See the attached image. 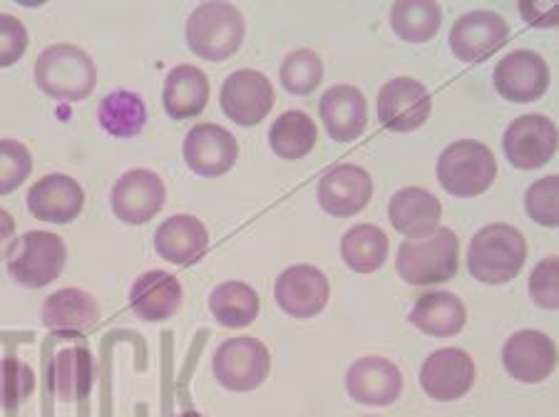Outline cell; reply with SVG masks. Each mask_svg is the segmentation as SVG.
Returning <instances> with one entry per match:
<instances>
[{"label": "cell", "instance_id": "1", "mask_svg": "<svg viewBox=\"0 0 559 417\" xmlns=\"http://www.w3.org/2000/svg\"><path fill=\"white\" fill-rule=\"evenodd\" d=\"M525 237L510 224H488L475 234L467 249V269L473 278L488 286L510 284L525 269Z\"/></svg>", "mask_w": 559, "mask_h": 417}, {"label": "cell", "instance_id": "2", "mask_svg": "<svg viewBox=\"0 0 559 417\" xmlns=\"http://www.w3.org/2000/svg\"><path fill=\"white\" fill-rule=\"evenodd\" d=\"M35 83L45 95L60 103H80L93 95L97 68L83 48L70 43L50 45L35 60Z\"/></svg>", "mask_w": 559, "mask_h": 417}, {"label": "cell", "instance_id": "3", "mask_svg": "<svg viewBox=\"0 0 559 417\" xmlns=\"http://www.w3.org/2000/svg\"><path fill=\"white\" fill-rule=\"evenodd\" d=\"M395 269L411 286H436L455 278L460 269V241L455 231L438 226L426 239H405Z\"/></svg>", "mask_w": 559, "mask_h": 417}, {"label": "cell", "instance_id": "4", "mask_svg": "<svg viewBox=\"0 0 559 417\" xmlns=\"http://www.w3.org/2000/svg\"><path fill=\"white\" fill-rule=\"evenodd\" d=\"M245 43V17L239 8L224 0L202 3L187 21V45L197 58L229 60Z\"/></svg>", "mask_w": 559, "mask_h": 417}, {"label": "cell", "instance_id": "5", "mask_svg": "<svg viewBox=\"0 0 559 417\" xmlns=\"http://www.w3.org/2000/svg\"><path fill=\"white\" fill-rule=\"evenodd\" d=\"M498 179V159L488 144L460 140L448 144L438 159V181L453 196H477Z\"/></svg>", "mask_w": 559, "mask_h": 417}, {"label": "cell", "instance_id": "6", "mask_svg": "<svg viewBox=\"0 0 559 417\" xmlns=\"http://www.w3.org/2000/svg\"><path fill=\"white\" fill-rule=\"evenodd\" d=\"M68 261V247L52 231H28L8 253V274L25 288H43L60 278Z\"/></svg>", "mask_w": 559, "mask_h": 417}, {"label": "cell", "instance_id": "7", "mask_svg": "<svg viewBox=\"0 0 559 417\" xmlns=\"http://www.w3.org/2000/svg\"><path fill=\"white\" fill-rule=\"evenodd\" d=\"M214 378L231 393H251L264 385L272 370V356L259 338L239 335L224 341L214 353Z\"/></svg>", "mask_w": 559, "mask_h": 417}, {"label": "cell", "instance_id": "8", "mask_svg": "<svg viewBox=\"0 0 559 417\" xmlns=\"http://www.w3.org/2000/svg\"><path fill=\"white\" fill-rule=\"evenodd\" d=\"M378 120L395 134L416 132L428 122L432 99L426 85L413 78H395L385 83L376 99Z\"/></svg>", "mask_w": 559, "mask_h": 417}, {"label": "cell", "instance_id": "9", "mask_svg": "<svg viewBox=\"0 0 559 417\" xmlns=\"http://www.w3.org/2000/svg\"><path fill=\"white\" fill-rule=\"evenodd\" d=\"M502 150L512 167H545L557 152V124L545 115H522L504 130Z\"/></svg>", "mask_w": 559, "mask_h": 417}, {"label": "cell", "instance_id": "10", "mask_svg": "<svg viewBox=\"0 0 559 417\" xmlns=\"http://www.w3.org/2000/svg\"><path fill=\"white\" fill-rule=\"evenodd\" d=\"M475 360L463 348H440L430 353L420 368V385L438 403H453L475 385Z\"/></svg>", "mask_w": 559, "mask_h": 417}, {"label": "cell", "instance_id": "11", "mask_svg": "<svg viewBox=\"0 0 559 417\" xmlns=\"http://www.w3.org/2000/svg\"><path fill=\"white\" fill-rule=\"evenodd\" d=\"M167 199L165 181L152 169H130L115 181L112 212L120 222L140 226L162 212Z\"/></svg>", "mask_w": 559, "mask_h": 417}, {"label": "cell", "instance_id": "12", "mask_svg": "<svg viewBox=\"0 0 559 417\" xmlns=\"http://www.w3.org/2000/svg\"><path fill=\"white\" fill-rule=\"evenodd\" d=\"M331 286L321 269L299 264L282 271L274 284V301L292 319H313L329 303Z\"/></svg>", "mask_w": 559, "mask_h": 417}, {"label": "cell", "instance_id": "13", "mask_svg": "<svg viewBox=\"0 0 559 417\" xmlns=\"http://www.w3.org/2000/svg\"><path fill=\"white\" fill-rule=\"evenodd\" d=\"M222 110L231 122L254 127L274 107V87L259 70H237L222 85Z\"/></svg>", "mask_w": 559, "mask_h": 417}, {"label": "cell", "instance_id": "14", "mask_svg": "<svg viewBox=\"0 0 559 417\" xmlns=\"http://www.w3.org/2000/svg\"><path fill=\"white\" fill-rule=\"evenodd\" d=\"M239 142L229 130L202 122L192 127L185 138V162L200 177H222L237 165Z\"/></svg>", "mask_w": 559, "mask_h": 417}, {"label": "cell", "instance_id": "15", "mask_svg": "<svg viewBox=\"0 0 559 417\" xmlns=\"http://www.w3.org/2000/svg\"><path fill=\"white\" fill-rule=\"evenodd\" d=\"M502 362L504 370L520 383H545L557 368V346L543 331H518L504 343Z\"/></svg>", "mask_w": 559, "mask_h": 417}, {"label": "cell", "instance_id": "16", "mask_svg": "<svg viewBox=\"0 0 559 417\" xmlns=\"http://www.w3.org/2000/svg\"><path fill=\"white\" fill-rule=\"evenodd\" d=\"M510 38L504 17L492 11H473L457 17L450 31V50L463 62H483Z\"/></svg>", "mask_w": 559, "mask_h": 417}, {"label": "cell", "instance_id": "17", "mask_svg": "<svg viewBox=\"0 0 559 417\" xmlns=\"http://www.w3.org/2000/svg\"><path fill=\"white\" fill-rule=\"evenodd\" d=\"M373 196V179L364 167L338 165L319 181V204L326 214L348 219L364 212Z\"/></svg>", "mask_w": 559, "mask_h": 417}, {"label": "cell", "instance_id": "18", "mask_svg": "<svg viewBox=\"0 0 559 417\" xmlns=\"http://www.w3.org/2000/svg\"><path fill=\"white\" fill-rule=\"evenodd\" d=\"M495 87L510 103H535L549 87V65L532 50H512L495 68Z\"/></svg>", "mask_w": 559, "mask_h": 417}, {"label": "cell", "instance_id": "19", "mask_svg": "<svg viewBox=\"0 0 559 417\" xmlns=\"http://www.w3.org/2000/svg\"><path fill=\"white\" fill-rule=\"evenodd\" d=\"M346 390L360 405H393L403 393V373L388 358L366 356L350 366Z\"/></svg>", "mask_w": 559, "mask_h": 417}, {"label": "cell", "instance_id": "20", "mask_svg": "<svg viewBox=\"0 0 559 417\" xmlns=\"http://www.w3.org/2000/svg\"><path fill=\"white\" fill-rule=\"evenodd\" d=\"M85 206V189L68 175H48L28 192V208L35 219L48 224L75 222Z\"/></svg>", "mask_w": 559, "mask_h": 417}, {"label": "cell", "instance_id": "21", "mask_svg": "<svg viewBox=\"0 0 559 417\" xmlns=\"http://www.w3.org/2000/svg\"><path fill=\"white\" fill-rule=\"evenodd\" d=\"M443 204L423 187H405L388 204V219L393 229L408 239H426L440 226Z\"/></svg>", "mask_w": 559, "mask_h": 417}, {"label": "cell", "instance_id": "22", "mask_svg": "<svg viewBox=\"0 0 559 417\" xmlns=\"http://www.w3.org/2000/svg\"><path fill=\"white\" fill-rule=\"evenodd\" d=\"M103 308L93 294L83 288H60L45 298L40 319L48 331L56 333H87L100 321Z\"/></svg>", "mask_w": 559, "mask_h": 417}, {"label": "cell", "instance_id": "23", "mask_svg": "<svg viewBox=\"0 0 559 417\" xmlns=\"http://www.w3.org/2000/svg\"><path fill=\"white\" fill-rule=\"evenodd\" d=\"M155 249L169 264H194L210 249V231L197 216L175 214L162 222L155 231Z\"/></svg>", "mask_w": 559, "mask_h": 417}, {"label": "cell", "instance_id": "24", "mask_svg": "<svg viewBox=\"0 0 559 417\" xmlns=\"http://www.w3.org/2000/svg\"><path fill=\"white\" fill-rule=\"evenodd\" d=\"M321 120L326 132L336 142H354L366 132L368 105L366 97L354 85H333L321 97Z\"/></svg>", "mask_w": 559, "mask_h": 417}, {"label": "cell", "instance_id": "25", "mask_svg": "<svg viewBox=\"0 0 559 417\" xmlns=\"http://www.w3.org/2000/svg\"><path fill=\"white\" fill-rule=\"evenodd\" d=\"M182 306V284L167 271H147L130 288V308L147 323H162Z\"/></svg>", "mask_w": 559, "mask_h": 417}, {"label": "cell", "instance_id": "26", "mask_svg": "<svg viewBox=\"0 0 559 417\" xmlns=\"http://www.w3.org/2000/svg\"><path fill=\"white\" fill-rule=\"evenodd\" d=\"M97 366L93 353L70 346L56 353L50 366V388L60 403H78L90 395L95 385Z\"/></svg>", "mask_w": 559, "mask_h": 417}, {"label": "cell", "instance_id": "27", "mask_svg": "<svg viewBox=\"0 0 559 417\" xmlns=\"http://www.w3.org/2000/svg\"><path fill=\"white\" fill-rule=\"evenodd\" d=\"M210 103V80L194 65H177L165 80L162 105L173 120H192L204 112Z\"/></svg>", "mask_w": 559, "mask_h": 417}, {"label": "cell", "instance_id": "28", "mask_svg": "<svg viewBox=\"0 0 559 417\" xmlns=\"http://www.w3.org/2000/svg\"><path fill=\"white\" fill-rule=\"evenodd\" d=\"M411 323L420 333L436 335V338H453L467 323L465 303L450 291L423 294L411 311Z\"/></svg>", "mask_w": 559, "mask_h": 417}, {"label": "cell", "instance_id": "29", "mask_svg": "<svg viewBox=\"0 0 559 417\" xmlns=\"http://www.w3.org/2000/svg\"><path fill=\"white\" fill-rule=\"evenodd\" d=\"M259 294L245 281H224L210 296V311L224 329H247L259 319Z\"/></svg>", "mask_w": 559, "mask_h": 417}, {"label": "cell", "instance_id": "30", "mask_svg": "<svg viewBox=\"0 0 559 417\" xmlns=\"http://www.w3.org/2000/svg\"><path fill=\"white\" fill-rule=\"evenodd\" d=\"M97 120H100L103 130L112 134V138H138L144 130V124H147V105H144V99L138 93L115 90V93L100 99Z\"/></svg>", "mask_w": 559, "mask_h": 417}, {"label": "cell", "instance_id": "31", "mask_svg": "<svg viewBox=\"0 0 559 417\" xmlns=\"http://www.w3.org/2000/svg\"><path fill=\"white\" fill-rule=\"evenodd\" d=\"M341 257L356 274H376L388 259V237L373 224H358L341 239Z\"/></svg>", "mask_w": 559, "mask_h": 417}, {"label": "cell", "instance_id": "32", "mask_svg": "<svg viewBox=\"0 0 559 417\" xmlns=\"http://www.w3.org/2000/svg\"><path fill=\"white\" fill-rule=\"evenodd\" d=\"M443 25L436 0H401L391 8V28L405 43H428Z\"/></svg>", "mask_w": 559, "mask_h": 417}, {"label": "cell", "instance_id": "33", "mask_svg": "<svg viewBox=\"0 0 559 417\" xmlns=\"http://www.w3.org/2000/svg\"><path fill=\"white\" fill-rule=\"evenodd\" d=\"M319 130L309 115L301 110H288L269 130V144L282 159H301L316 147Z\"/></svg>", "mask_w": 559, "mask_h": 417}, {"label": "cell", "instance_id": "34", "mask_svg": "<svg viewBox=\"0 0 559 417\" xmlns=\"http://www.w3.org/2000/svg\"><path fill=\"white\" fill-rule=\"evenodd\" d=\"M323 80V62L313 50H294L282 62V85L292 95H311Z\"/></svg>", "mask_w": 559, "mask_h": 417}, {"label": "cell", "instance_id": "35", "mask_svg": "<svg viewBox=\"0 0 559 417\" xmlns=\"http://www.w3.org/2000/svg\"><path fill=\"white\" fill-rule=\"evenodd\" d=\"M35 390V370L17 358H0V407L28 401Z\"/></svg>", "mask_w": 559, "mask_h": 417}, {"label": "cell", "instance_id": "36", "mask_svg": "<svg viewBox=\"0 0 559 417\" xmlns=\"http://www.w3.org/2000/svg\"><path fill=\"white\" fill-rule=\"evenodd\" d=\"M33 171V157L25 144L0 140V196L13 194Z\"/></svg>", "mask_w": 559, "mask_h": 417}, {"label": "cell", "instance_id": "37", "mask_svg": "<svg viewBox=\"0 0 559 417\" xmlns=\"http://www.w3.org/2000/svg\"><path fill=\"white\" fill-rule=\"evenodd\" d=\"M559 179L557 175H549L545 179H537L535 184L527 189L525 194V208L532 222L543 226H557L559 224Z\"/></svg>", "mask_w": 559, "mask_h": 417}, {"label": "cell", "instance_id": "38", "mask_svg": "<svg viewBox=\"0 0 559 417\" xmlns=\"http://www.w3.org/2000/svg\"><path fill=\"white\" fill-rule=\"evenodd\" d=\"M530 296L539 308L555 311L559 306V259L547 257L539 261L530 276Z\"/></svg>", "mask_w": 559, "mask_h": 417}, {"label": "cell", "instance_id": "39", "mask_svg": "<svg viewBox=\"0 0 559 417\" xmlns=\"http://www.w3.org/2000/svg\"><path fill=\"white\" fill-rule=\"evenodd\" d=\"M28 28L15 15L0 13V68H11L28 50Z\"/></svg>", "mask_w": 559, "mask_h": 417}, {"label": "cell", "instance_id": "40", "mask_svg": "<svg viewBox=\"0 0 559 417\" xmlns=\"http://www.w3.org/2000/svg\"><path fill=\"white\" fill-rule=\"evenodd\" d=\"M13 234H15V219L5 208H0V259H8L13 249Z\"/></svg>", "mask_w": 559, "mask_h": 417}, {"label": "cell", "instance_id": "41", "mask_svg": "<svg viewBox=\"0 0 559 417\" xmlns=\"http://www.w3.org/2000/svg\"><path fill=\"white\" fill-rule=\"evenodd\" d=\"M175 417H206V415H202V413H197V410H185V413H177Z\"/></svg>", "mask_w": 559, "mask_h": 417}, {"label": "cell", "instance_id": "42", "mask_svg": "<svg viewBox=\"0 0 559 417\" xmlns=\"http://www.w3.org/2000/svg\"><path fill=\"white\" fill-rule=\"evenodd\" d=\"M368 417H373V415H368Z\"/></svg>", "mask_w": 559, "mask_h": 417}]
</instances>
